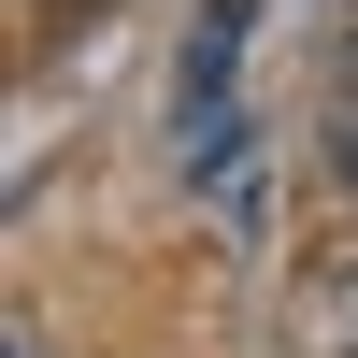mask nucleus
Wrapping results in <instances>:
<instances>
[{"label":"nucleus","instance_id":"1","mask_svg":"<svg viewBox=\"0 0 358 358\" xmlns=\"http://www.w3.org/2000/svg\"><path fill=\"white\" fill-rule=\"evenodd\" d=\"M344 358H358V344H344Z\"/></svg>","mask_w":358,"mask_h":358}]
</instances>
